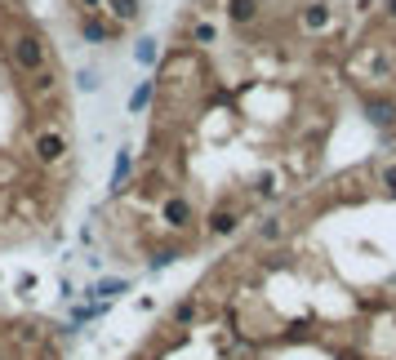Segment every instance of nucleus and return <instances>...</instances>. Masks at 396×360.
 Segmentation results:
<instances>
[{"label":"nucleus","instance_id":"nucleus-1","mask_svg":"<svg viewBox=\"0 0 396 360\" xmlns=\"http://www.w3.org/2000/svg\"><path fill=\"white\" fill-rule=\"evenodd\" d=\"M356 72H361V80H370V89L387 85V80H396V49L392 45L356 49Z\"/></svg>","mask_w":396,"mask_h":360},{"label":"nucleus","instance_id":"nucleus-2","mask_svg":"<svg viewBox=\"0 0 396 360\" xmlns=\"http://www.w3.org/2000/svg\"><path fill=\"white\" fill-rule=\"evenodd\" d=\"M9 62H13L23 76L45 72V67H49V45H45L40 31H18V36H13V45H9Z\"/></svg>","mask_w":396,"mask_h":360},{"label":"nucleus","instance_id":"nucleus-3","mask_svg":"<svg viewBox=\"0 0 396 360\" xmlns=\"http://www.w3.org/2000/svg\"><path fill=\"white\" fill-rule=\"evenodd\" d=\"M361 111H365V120H370L374 129L392 134V125H396V94H383V89H361Z\"/></svg>","mask_w":396,"mask_h":360},{"label":"nucleus","instance_id":"nucleus-4","mask_svg":"<svg viewBox=\"0 0 396 360\" xmlns=\"http://www.w3.org/2000/svg\"><path fill=\"white\" fill-rule=\"evenodd\" d=\"M31 152H36V165H58L62 156L72 152L67 138L58 134V129H36V138H31Z\"/></svg>","mask_w":396,"mask_h":360},{"label":"nucleus","instance_id":"nucleus-5","mask_svg":"<svg viewBox=\"0 0 396 360\" xmlns=\"http://www.w3.org/2000/svg\"><path fill=\"white\" fill-rule=\"evenodd\" d=\"M31 103L36 107H58L62 103V80H58V72H36L31 76Z\"/></svg>","mask_w":396,"mask_h":360},{"label":"nucleus","instance_id":"nucleus-6","mask_svg":"<svg viewBox=\"0 0 396 360\" xmlns=\"http://www.w3.org/2000/svg\"><path fill=\"white\" fill-rule=\"evenodd\" d=\"M160 223L165 227H174V232H183V227L196 223V209L187 196H165V205H160Z\"/></svg>","mask_w":396,"mask_h":360},{"label":"nucleus","instance_id":"nucleus-7","mask_svg":"<svg viewBox=\"0 0 396 360\" xmlns=\"http://www.w3.org/2000/svg\"><path fill=\"white\" fill-rule=\"evenodd\" d=\"M299 23L312 31V36H321V31H329V27H334V5H329V0H312V5H303Z\"/></svg>","mask_w":396,"mask_h":360},{"label":"nucleus","instance_id":"nucleus-8","mask_svg":"<svg viewBox=\"0 0 396 360\" xmlns=\"http://www.w3.org/2000/svg\"><path fill=\"white\" fill-rule=\"evenodd\" d=\"M241 227V209H214V214L205 218V232L209 236H232Z\"/></svg>","mask_w":396,"mask_h":360},{"label":"nucleus","instance_id":"nucleus-9","mask_svg":"<svg viewBox=\"0 0 396 360\" xmlns=\"http://www.w3.org/2000/svg\"><path fill=\"white\" fill-rule=\"evenodd\" d=\"M80 36L94 40V45H111V40L121 36V27H107V23H98L94 13H85V18H80Z\"/></svg>","mask_w":396,"mask_h":360},{"label":"nucleus","instance_id":"nucleus-10","mask_svg":"<svg viewBox=\"0 0 396 360\" xmlns=\"http://www.w3.org/2000/svg\"><path fill=\"white\" fill-rule=\"evenodd\" d=\"M103 5L111 9V18H116V27H129V23H138V13H143V0H103Z\"/></svg>","mask_w":396,"mask_h":360},{"label":"nucleus","instance_id":"nucleus-11","mask_svg":"<svg viewBox=\"0 0 396 360\" xmlns=\"http://www.w3.org/2000/svg\"><path fill=\"white\" fill-rule=\"evenodd\" d=\"M258 0H227V18H232L236 27H250L254 18H258Z\"/></svg>","mask_w":396,"mask_h":360},{"label":"nucleus","instance_id":"nucleus-12","mask_svg":"<svg viewBox=\"0 0 396 360\" xmlns=\"http://www.w3.org/2000/svg\"><path fill=\"white\" fill-rule=\"evenodd\" d=\"M134 62H138V67H156V62H160V45H156L152 36H143V40L134 45Z\"/></svg>","mask_w":396,"mask_h":360},{"label":"nucleus","instance_id":"nucleus-13","mask_svg":"<svg viewBox=\"0 0 396 360\" xmlns=\"http://www.w3.org/2000/svg\"><path fill=\"white\" fill-rule=\"evenodd\" d=\"M152 98H156V80H143V85L129 94V111H134V116L147 111V107H152Z\"/></svg>","mask_w":396,"mask_h":360},{"label":"nucleus","instance_id":"nucleus-14","mask_svg":"<svg viewBox=\"0 0 396 360\" xmlns=\"http://www.w3.org/2000/svg\"><path fill=\"white\" fill-rule=\"evenodd\" d=\"M129 169H134V156H129V147H121V152H116V169H111V191H121V187H125Z\"/></svg>","mask_w":396,"mask_h":360},{"label":"nucleus","instance_id":"nucleus-15","mask_svg":"<svg viewBox=\"0 0 396 360\" xmlns=\"http://www.w3.org/2000/svg\"><path fill=\"white\" fill-rule=\"evenodd\" d=\"M125 289H129V281H121V276H111V281H98L89 293H94L98 303H107V298H116V293H125Z\"/></svg>","mask_w":396,"mask_h":360},{"label":"nucleus","instance_id":"nucleus-16","mask_svg":"<svg viewBox=\"0 0 396 360\" xmlns=\"http://www.w3.org/2000/svg\"><path fill=\"white\" fill-rule=\"evenodd\" d=\"M280 236H285V218H263L258 223V240L263 244H276Z\"/></svg>","mask_w":396,"mask_h":360},{"label":"nucleus","instance_id":"nucleus-17","mask_svg":"<svg viewBox=\"0 0 396 360\" xmlns=\"http://www.w3.org/2000/svg\"><path fill=\"white\" fill-rule=\"evenodd\" d=\"M196 316H201V303H196V298H183L174 307V325H192Z\"/></svg>","mask_w":396,"mask_h":360},{"label":"nucleus","instance_id":"nucleus-18","mask_svg":"<svg viewBox=\"0 0 396 360\" xmlns=\"http://www.w3.org/2000/svg\"><path fill=\"white\" fill-rule=\"evenodd\" d=\"M276 191H280V187H276V174H258V178H254V196H258V201H272Z\"/></svg>","mask_w":396,"mask_h":360},{"label":"nucleus","instance_id":"nucleus-19","mask_svg":"<svg viewBox=\"0 0 396 360\" xmlns=\"http://www.w3.org/2000/svg\"><path fill=\"white\" fill-rule=\"evenodd\" d=\"M192 40L196 45H214V40H219V27H214V23H192Z\"/></svg>","mask_w":396,"mask_h":360},{"label":"nucleus","instance_id":"nucleus-20","mask_svg":"<svg viewBox=\"0 0 396 360\" xmlns=\"http://www.w3.org/2000/svg\"><path fill=\"white\" fill-rule=\"evenodd\" d=\"M174 258H178V244H165V249H156V254H152V271H160V267H170Z\"/></svg>","mask_w":396,"mask_h":360},{"label":"nucleus","instance_id":"nucleus-21","mask_svg":"<svg viewBox=\"0 0 396 360\" xmlns=\"http://www.w3.org/2000/svg\"><path fill=\"white\" fill-rule=\"evenodd\" d=\"M76 89H80V94H94V89H98V72L80 67V72H76Z\"/></svg>","mask_w":396,"mask_h":360},{"label":"nucleus","instance_id":"nucleus-22","mask_svg":"<svg viewBox=\"0 0 396 360\" xmlns=\"http://www.w3.org/2000/svg\"><path fill=\"white\" fill-rule=\"evenodd\" d=\"M378 183H383V191H387V196H396V165H387L383 174H378Z\"/></svg>","mask_w":396,"mask_h":360},{"label":"nucleus","instance_id":"nucleus-23","mask_svg":"<svg viewBox=\"0 0 396 360\" xmlns=\"http://www.w3.org/2000/svg\"><path fill=\"white\" fill-rule=\"evenodd\" d=\"M80 9H85V13H94V9H103V0H80Z\"/></svg>","mask_w":396,"mask_h":360},{"label":"nucleus","instance_id":"nucleus-24","mask_svg":"<svg viewBox=\"0 0 396 360\" xmlns=\"http://www.w3.org/2000/svg\"><path fill=\"white\" fill-rule=\"evenodd\" d=\"M383 13H387V23H396V0H387V5H383Z\"/></svg>","mask_w":396,"mask_h":360},{"label":"nucleus","instance_id":"nucleus-25","mask_svg":"<svg viewBox=\"0 0 396 360\" xmlns=\"http://www.w3.org/2000/svg\"><path fill=\"white\" fill-rule=\"evenodd\" d=\"M40 360H54V351H45V356H40Z\"/></svg>","mask_w":396,"mask_h":360}]
</instances>
